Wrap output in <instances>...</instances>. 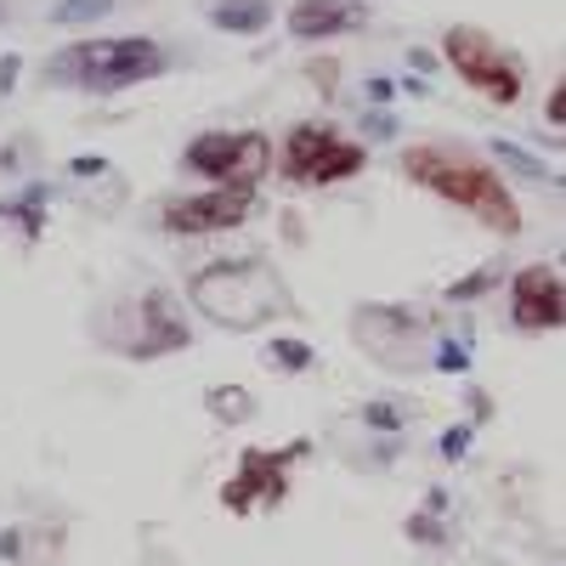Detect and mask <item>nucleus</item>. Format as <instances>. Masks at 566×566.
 Masks as SVG:
<instances>
[{"mask_svg":"<svg viewBox=\"0 0 566 566\" xmlns=\"http://www.w3.org/2000/svg\"><path fill=\"white\" fill-rule=\"evenodd\" d=\"M221 34H266L272 29V0H210V12H205Z\"/></svg>","mask_w":566,"mask_h":566,"instance_id":"ddd939ff","label":"nucleus"},{"mask_svg":"<svg viewBox=\"0 0 566 566\" xmlns=\"http://www.w3.org/2000/svg\"><path fill=\"white\" fill-rule=\"evenodd\" d=\"M363 125H368V136H397V119L391 114H368Z\"/></svg>","mask_w":566,"mask_h":566,"instance_id":"bb28decb","label":"nucleus"},{"mask_svg":"<svg viewBox=\"0 0 566 566\" xmlns=\"http://www.w3.org/2000/svg\"><path fill=\"white\" fill-rule=\"evenodd\" d=\"M397 170L424 187L431 199L464 210L470 221H482L499 239H515L522 232V205H515L510 181L493 170V154H470L459 142H408L397 154Z\"/></svg>","mask_w":566,"mask_h":566,"instance_id":"f257e3e1","label":"nucleus"},{"mask_svg":"<svg viewBox=\"0 0 566 566\" xmlns=\"http://www.w3.org/2000/svg\"><path fill=\"white\" fill-rule=\"evenodd\" d=\"M187 301H193L227 335H261L266 323L295 317V290L283 272L261 255H221L199 272H187Z\"/></svg>","mask_w":566,"mask_h":566,"instance_id":"f03ea898","label":"nucleus"},{"mask_svg":"<svg viewBox=\"0 0 566 566\" xmlns=\"http://www.w3.org/2000/svg\"><path fill=\"white\" fill-rule=\"evenodd\" d=\"M45 199H52V187H45V181H29L18 199L0 205V221H18L23 239H40V227H45Z\"/></svg>","mask_w":566,"mask_h":566,"instance_id":"2eb2a0df","label":"nucleus"},{"mask_svg":"<svg viewBox=\"0 0 566 566\" xmlns=\"http://www.w3.org/2000/svg\"><path fill=\"white\" fill-rule=\"evenodd\" d=\"M18 74H23V57H18V52H0V97L18 85Z\"/></svg>","mask_w":566,"mask_h":566,"instance_id":"393cba45","label":"nucleus"},{"mask_svg":"<svg viewBox=\"0 0 566 566\" xmlns=\"http://www.w3.org/2000/svg\"><path fill=\"white\" fill-rule=\"evenodd\" d=\"M352 340L368 363H380L391 374H424L437 368V323H424L408 306H380L363 301L352 312Z\"/></svg>","mask_w":566,"mask_h":566,"instance_id":"39448f33","label":"nucleus"},{"mask_svg":"<svg viewBox=\"0 0 566 566\" xmlns=\"http://www.w3.org/2000/svg\"><path fill=\"white\" fill-rule=\"evenodd\" d=\"M544 125L566 130V74L555 80V91H549V97H544Z\"/></svg>","mask_w":566,"mask_h":566,"instance_id":"5701e85b","label":"nucleus"},{"mask_svg":"<svg viewBox=\"0 0 566 566\" xmlns=\"http://www.w3.org/2000/svg\"><path fill=\"white\" fill-rule=\"evenodd\" d=\"M119 7V0H52V23H97V18H108Z\"/></svg>","mask_w":566,"mask_h":566,"instance_id":"a211bd4d","label":"nucleus"},{"mask_svg":"<svg viewBox=\"0 0 566 566\" xmlns=\"http://www.w3.org/2000/svg\"><path fill=\"white\" fill-rule=\"evenodd\" d=\"M283 23H290L295 40H335V34L368 29V7L363 0H295Z\"/></svg>","mask_w":566,"mask_h":566,"instance_id":"f8f14e48","label":"nucleus"},{"mask_svg":"<svg viewBox=\"0 0 566 566\" xmlns=\"http://www.w3.org/2000/svg\"><path fill=\"white\" fill-rule=\"evenodd\" d=\"M499 277H504L499 266H482V272H470V277L448 283V301H453V306H464V301H482V295L493 290V283H499Z\"/></svg>","mask_w":566,"mask_h":566,"instance_id":"aec40b11","label":"nucleus"},{"mask_svg":"<svg viewBox=\"0 0 566 566\" xmlns=\"http://www.w3.org/2000/svg\"><path fill=\"white\" fill-rule=\"evenodd\" d=\"M255 216V187H205V193L170 199L159 210V227L176 239H210V232H232Z\"/></svg>","mask_w":566,"mask_h":566,"instance_id":"9d476101","label":"nucleus"},{"mask_svg":"<svg viewBox=\"0 0 566 566\" xmlns=\"http://www.w3.org/2000/svg\"><path fill=\"white\" fill-rule=\"evenodd\" d=\"M470 437H476V419H464V424H453V431H442V459H464Z\"/></svg>","mask_w":566,"mask_h":566,"instance_id":"4be33fe9","label":"nucleus"},{"mask_svg":"<svg viewBox=\"0 0 566 566\" xmlns=\"http://www.w3.org/2000/svg\"><path fill=\"white\" fill-rule=\"evenodd\" d=\"M510 323L522 335H555V328H566V277L549 261L510 272Z\"/></svg>","mask_w":566,"mask_h":566,"instance_id":"9b49d317","label":"nucleus"},{"mask_svg":"<svg viewBox=\"0 0 566 566\" xmlns=\"http://www.w3.org/2000/svg\"><path fill=\"white\" fill-rule=\"evenodd\" d=\"M176 170L199 176L205 187H261L277 170V159L261 130H205L181 148Z\"/></svg>","mask_w":566,"mask_h":566,"instance_id":"0eeeda50","label":"nucleus"},{"mask_svg":"<svg viewBox=\"0 0 566 566\" xmlns=\"http://www.w3.org/2000/svg\"><path fill=\"white\" fill-rule=\"evenodd\" d=\"M470 368V346L453 335H437V368L431 374H464Z\"/></svg>","mask_w":566,"mask_h":566,"instance_id":"412c9836","label":"nucleus"},{"mask_svg":"<svg viewBox=\"0 0 566 566\" xmlns=\"http://www.w3.org/2000/svg\"><path fill=\"white\" fill-rule=\"evenodd\" d=\"M170 69L165 45L148 34H108V40H74L63 52L45 57V80L52 85H74V91H130L142 80H159Z\"/></svg>","mask_w":566,"mask_h":566,"instance_id":"7ed1b4c3","label":"nucleus"},{"mask_svg":"<svg viewBox=\"0 0 566 566\" xmlns=\"http://www.w3.org/2000/svg\"><path fill=\"white\" fill-rule=\"evenodd\" d=\"M187 346H193V317L176 306L165 283H154V290H142L130 301V328L114 340V352L125 357H176Z\"/></svg>","mask_w":566,"mask_h":566,"instance_id":"1a4fd4ad","label":"nucleus"},{"mask_svg":"<svg viewBox=\"0 0 566 566\" xmlns=\"http://www.w3.org/2000/svg\"><path fill=\"white\" fill-rule=\"evenodd\" d=\"M488 154L499 159V165H510L515 176H527V181H544V187H560V193H566V176L560 170H549L538 154H527L522 148V142H488Z\"/></svg>","mask_w":566,"mask_h":566,"instance_id":"4468645a","label":"nucleus"},{"mask_svg":"<svg viewBox=\"0 0 566 566\" xmlns=\"http://www.w3.org/2000/svg\"><path fill=\"white\" fill-rule=\"evenodd\" d=\"M442 57L453 63V74L470 85V91H482L488 103L499 108H515L527 97V63L510 52V45H499L488 29H470V23H453L442 34Z\"/></svg>","mask_w":566,"mask_h":566,"instance_id":"423d86ee","label":"nucleus"},{"mask_svg":"<svg viewBox=\"0 0 566 566\" xmlns=\"http://www.w3.org/2000/svg\"><path fill=\"white\" fill-rule=\"evenodd\" d=\"M312 453V442H283V448H250L239 459V470L227 476L221 504L227 515H255V510H277L290 499V464H301Z\"/></svg>","mask_w":566,"mask_h":566,"instance_id":"6e6552de","label":"nucleus"},{"mask_svg":"<svg viewBox=\"0 0 566 566\" xmlns=\"http://www.w3.org/2000/svg\"><path fill=\"white\" fill-rule=\"evenodd\" d=\"M363 424H368V431H386V437H397L402 431V424H408V402H368L363 408Z\"/></svg>","mask_w":566,"mask_h":566,"instance_id":"6ab92c4d","label":"nucleus"},{"mask_svg":"<svg viewBox=\"0 0 566 566\" xmlns=\"http://www.w3.org/2000/svg\"><path fill=\"white\" fill-rule=\"evenodd\" d=\"M261 363H266L272 374H306V368L317 363V352H312V340L277 335V340H266V346H261Z\"/></svg>","mask_w":566,"mask_h":566,"instance_id":"dca6fc26","label":"nucleus"},{"mask_svg":"<svg viewBox=\"0 0 566 566\" xmlns=\"http://www.w3.org/2000/svg\"><path fill=\"white\" fill-rule=\"evenodd\" d=\"M108 170H114L108 159H69V176H74V181H97V176H108Z\"/></svg>","mask_w":566,"mask_h":566,"instance_id":"b1692460","label":"nucleus"},{"mask_svg":"<svg viewBox=\"0 0 566 566\" xmlns=\"http://www.w3.org/2000/svg\"><path fill=\"white\" fill-rule=\"evenodd\" d=\"M368 97H374V103H391V97H397V80H391V74H374V80H368Z\"/></svg>","mask_w":566,"mask_h":566,"instance_id":"a878e982","label":"nucleus"},{"mask_svg":"<svg viewBox=\"0 0 566 566\" xmlns=\"http://www.w3.org/2000/svg\"><path fill=\"white\" fill-rule=\"evenodd\" d=\"M205 408H210L216 424H244V419H255V397H250L244 386H216V391H205Z\"/></svg>","mask_w":566,"mask_h":566,"instance_id":"f3484780","label":"nucleus"},{"mask_svg":"<svg viewBox=\"0 0 566 566\" xmlns=\"http://www.w3.org/2000/svg\"><path fill=\"white\" fill-rule=\"evenodd\" d=\"M363 170H368V142L346 136L328 119L290 125V136H283V148H277V176L290 187H340Z\"/></svg>","mask_w":566,"mask_h":566,"instance_id":"20e7f679","label":"nucleus"}]
</instances>
